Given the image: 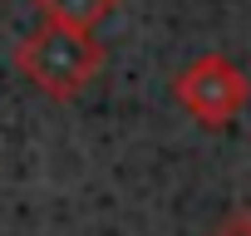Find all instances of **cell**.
<instances>
[{"mask_svg":"<svg viewBox=\"0 0 251 236\" xmlns=\"http://www.w3.org/2000/svg\"><path fill=\"white\" fill-rule=\"evenodd\" d=\"M30 5H35L50 25H69V30L94 35V30L118 10V0H30Z\"/></svg>","mask_w":251,"mask_h":236,"instance_id":"obj_3","label":"cell"},{"mask_svg":"<svg viewBox=\"0 0 251 236\" xmlns=\"http://www.w3.org/2000/svg\"><path fill=\"white\" fill-rule=\"evenodd\" d=\"M15 69L45 94V98H79L99 69H103V49L94 35L84 30H69V25H40L30 30L20 45H15Z\"/></svg>","mask_w":251,"mask_h":236,"instance_id":"obj_1","label":"cell"},{"mask_svg":"<svg viewBox=\"0 0 251 236\" xmlns=\"http://www.w3.org/2000/svg\"><path fill=\"white\" fill-rule=\"evenodd\" d=\"M212 236H251V212H246V207L226 212V216L217 221V231H212Z\"/></svg>","mask_w":251,"mask_h":236,"instance_id":"obj_4","label":"cell"},{"mask_svg":"<svg viewBox=\"0 0 251 236\" xmlns=\"http://www.w3.org/2000/svg\"><path fill=\"white\" fill-rule=\"evenodd\" d=\"M246 94H251V84H246V74L226 54H197L173 79V98L197 118L202 128H226L231 118L241 113Z\"/></svg>","mask_w":251,"mask_h":236,"instance_id":"obj_2","label":"cell"}]
</instances>
